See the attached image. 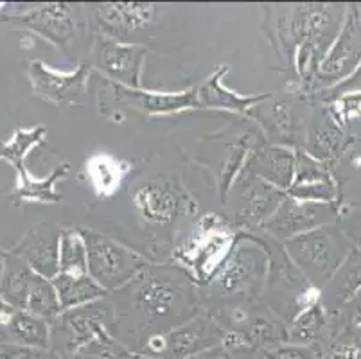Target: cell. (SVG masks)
I'll list each match as a JSON object with an SVG mask.
<instances>
[{
    "instance_id": "6da1fadb",
    "label": "cell",
    "mask_w": 361,
    "mask_h": 359,
    "mask_svg": "<svg viewBox=\"0 0 361 359\" xmlns=\"http://www.w3.org/2000/svg\"><path fill=\"white\" fill-rule=\"evenodd\" d=\"M108 296L116 312V336L139 334L146 343L203 312V295L182 268L151 264L130 284ZM142 343V345H144Z\"/></svg>"
},
{
    "instance_id": "7a4b0ae2",
    "label": "cell",
    "mask_w": 361,
    "mask_h": 359,
    "mask_svg": "<svg viewBox=\"0 0 361 359\" xmlns=\"http://www.w3.org/2000/svg\"><path fill=\"white\" fill-rule=\"evenodd\" d=\"M270 272V255L259 233L241 232L223 268L203 288V308L212 312L223 305L261 302Z\"/></svg>"
},
{
    "instance_id": "3957f363",
    "label": "cell",
    "mask_w": 361,
    "mask_h": 359,
    "mask_svg": "<svg viewBox=\"0 0 361 359\" xmlns=\"http://www.w3.org/2000/svg\"><path fill=\"white\" fill-rule=\"evenodd\" d=\"M239 233L225 217L214 212L203 214L175 248L173 261L198 288H207L232 253Z\"/></svg>"
},
{
    "instance_id": "277c9868",
    "label": "cell",
    "mask_w": 361,
    "mask_h": 359,
    "mask_svg": "<svg viewBox=\"0 0 361 359\" xmlns=\"http://www.w3.org/2000/svg\"><path fill=\"white\" fill-rule=\"evenodd\" d=\"M347 6L295 4L277 16L274 24L275 42L293 59L295 51H310L326 58L340 32Z\"/></svg>"
},
{
    "instance_id": "5b68a950",
    "label": "cell",
    "mask_w": 361,
    "mask_h": 359,
    "mask_svg": "<svg viewBox=\"0 0 361 359\" xmlns=\"http://www.w3.org/2000/svg\"><path fill=\"white\" fill-rule=\"evenodd\" d=\"M270 255V272L261 302L290 324L298 312L322 302V289L311 284L304 273L293 264L282 243L259 233Z\"/></svg>"
},
{
    "instance_id": "8992f818",
    "label": "cell",
    "mask_w": 361,
    "mask_h": 359,
    "mask_svg": "<svg viewBox=\"0 0 361 359\" xmlns=\"http://www.w3.org/2000/svg\"><path fill=\"white\" fill-rule=\"evenodd\" d=\"M282 246L293 264L318 289H324L333 281V276L354 248L340 223L320 226L288 239Z\"/></svg>"
},
{
    "instance_id": "52a82bcc",
    "label": "cell",
    "mask_w": 361,
    "mask_h": 359,
    "mask_svg": "<svg viewBox=\"0 0 361 359\" xmlns=\"http://www.w3.org/2000/svg\"><path fill=\"white\" fill-rule=\"evenodd\" d=\"M97 101H99L101 115L114 123H123L126 110L155 117V115H176L200 108L196 88H185L180 92H157L128 88L111 81H106L104 88H101Z\"/></svg>"
},
{
    "instance_id": "ba28073f",
    "label": "cell",
    "mask_w": 361,
    "mask_h": 359,
    "mask_svg": "<svg viewBox=\"0 0 361 359\" xmlns=\"http://www.w3.org/2000/svg\"><path fill=\"white\" fill-rule=\"evenodd\" d=\"M88 250V275L110 295L130 284L139 273L153 262L123 243L96 232L81 229Z\"/></svg>"
},
{
    "instance_id": "9c48e42d",
    "label": "cell",
    "mask_w": 361,
    "mask_h": 359,
    "mask_svg": "<svg viewBox=\"0 0 361 359\" xmlns=\"http://www.w3.org/2000/svg\"><path fill=\"white\" fill-rule=\"evenodd\" d=\"M104 332L116 334V312L108 296L61 312L51 324V351L68 359L75 351Z\"/></svg>"
},
{
    "instance_id": "30bf717a",
    "label": "cell",
    "mask_w": 361,
    "mask_h": 359,
    "mask_svg": "<svg viewBox=\"0 0 361 359\" xmlns=\"http://www.w3.org/2000/svg\"><path fill=\"white\" fill-rule=\"evenodd\" d=\"M225 329L211 312L203 311L192 320L171 329L164 334L151 336L142 345V354L159 359H191L205 352L223 348Z\"/></svg>"
},
{
    "instance_id": "8fae6325",
    "label": "cell",
    "mask_w": 361,
    "mask_h": 359,
    "mask_svg": "<svg viewBox=\"0 0 361 359\" xmlns=\"http://www.w3.org/2000/svg\"><path fill=\"white\" fill-rule=\"evenodd\" d=\"M288 194L245 169L235 178L226 205L232 207V225L239 232L259 233Z\"/></svg>"
},
{
    "instance_id": "7c38bea8",
    "label": "cell",
    "mask_w": 361,
    "mask_h": 359,
    "mask_svg": "<svg viewBox=\"0 0 361 359\" xmlns=\"http://www.w3.org/2000/svg\"><path fill=\"white\" fill-rule=\"evenodd\" d=\"M131 203L140 219L153 226H169L198 210L191 194L171 178L140 182L131 193Z\"/></svg>"
},
{
    "instance_id": "4fadbf2b",
    "label": "cell",
    "mask_w": 361,
    "mask_h": 359,
    "mask_svg": "<svg viewBox=\"0 0 361 359\" xmlns=\"http://www.w3.org/2000/svg\"><path fill=\"white\" fill-rule=\"evenodd\" d=\"M310 101L291 94L290 97H268L259 103L248 117L257 121L259 131L270 144L302 150L306 140V130L310 121H304L302 107Z\"/></svg>"
},
{
    "instance_id": "5bb4252c",
    "label": "cell",
    "mask_w": 361,
    "mask_h": 359,
    "mask_svg": "<svg viewBox=\"0 0 361 359\" xmlns=\"http://www.w3.org/2000/svg\"><path fill=\"white\" fill-rule=\"evenodd\" d=\"M80 13V6L68 2H51V4H36L16 15H0V20L42 36L49 44L68 54L81 29Z\"/></svg>"
},
{
    "instance_id": "9a60e30c",
    "label": "cell",
    "mask_w": 361,
    "mask_h": 359,
    "mask_svg": "<svg viewBox=\"0 0 361 359\" xmlns=\"http://www.w3.org/2000/svg\"><path fill=\"white\" fill-rule=\"evenodd\" d=\"M341 214H343V207L338 203L304 202V200L286 196L259 233L284 243L320 226L340 223Z\"/></svg>"
},
{
    "instance_id": "2e32d148",
    "label": "cell",
    "mask_w": 361,
    "mask_h": 359,
    "mask_svg": "<svg viewBox=\"0 0 361 359\" xmlns=\"http://www.w3.org/2000/svg\"><path fill=\"white\" fill-rule=\"evenodd\" d=\"M361 63V6L349 4L334 44L322 59L317 75L318 94L336 87ZM317 94V95H318ZM317 99V97H314Z\"/></svg>"
},
{
    "instance_id": "e0dca14e",
    "label": "cell",
    "mask_w": 361,
    "mask_h": 359,
    "mask_svg": "<svg viewBox=\"0 0 361 359\" xmlns=\"http://www.w3.org/2000/svg\"><path fill=\"white\" fill-rule=\"evenodd\" d=\"M146 56L147 47L144 45L126 44L94 35L88 63L103 74L106 81L128 88H142V68Z\"/></svg>"
},
{
    "instance_id": "ac0fdd59",
    "label": "cell",
    "mask_w": 361,
    "mask_h": 359,
    "mask_svg": "<svg viewBox=\"0 0 361 359\" xmlns=\"http://www.w3.org/2000/svg\"><path fill=\"white\" fill-rule=\"evenodd\" d=\"M159 8L160 6L144 2H106L90 6L88 22L94 29V35L131 44V36L139 35L155 24Z\"/></svg>"
},
{
    "instance_id": "d6986e66",
    "label": "cell",
    "mask_w": 361,
    "mask_h": 359,
    "mask_svg": "<svg viewBox=\"0 0 361 359\" xmlns=\"http://www.w3.org/2000/svg\"><path fill=\"white\" fill-rule=\"evenodd\" d=\"M25 74H27L35 97L54 107H61V104L72 107L80 103V99L87 92L92 65L81 61L74 71L60 72L52 71L40 59H31L25 63Z\"/></svg>"
},
{
    "instance_id": "ffe728a7",
    "label": "cell",
    "mask_w": 361,
    "mask_h": 359,
    "mask_svg": "<svg viewBox=\"0 0 361 359\" xmlns=\"http://www.w3.org/2000/svg\"><path fill=\"white\" fill-rule=\"evenodd\" d=\"M60 226L40 223L27 230L9 252L20 257L36 275L52 281L60 273Z\"/></svg>"
},
{
    "instance_id": "44dd1931",
    "label": "cell",
    "mask_w": 361,
    "mask_h": 359,
    "mask_svg": "<svg viewBox=\"0 0 361 359\" xmlns=\"http://www.w3.org/2000/svg\"><path fill=\"white\" fill-rule=\"evenodd\" d=\"M347 142H349V137L345 133V128L338 124V121L333 117L326 104H317L311 110L306 140H304L302 150L334 173V167L340 162Z\"/></svg>"
},
{
    "instance_id": "7402d4cb",
    "label": "cell",
    "mask_w": 361,
    "mask_h": 359,
    "mask_svg": "<svg viewBox=\"0 0 361 359\" xmlns=\"http://www.w3.org/2000/svg\"><path fill=\"white\" fill-rule=\"evenodd\" d=\"M245 167L268 182L270 185L288 194L295 174V150L270 144L264 137L252 150Z\"/></svg>"
},
{
    "instance_id": "603a6c76",
    "label": "cell",
    "mask_w": 361,
    "mask_h": 359,
    "mask_svg": "<svg viewBox=\"0 0 361 359\" xmlns=\"http://www.w3.org/2000/svg\"><path fill=\"white\" fill-rule=\"evenodd\" d=\"M228 74V65H221L216 68L209 78L196 88L198 94L200 108L205 110H226L234 111L239 115H250V111L262 103L270 94H255V95H241L238 92L231 90L225 85V75Z\"/></svg>"
},
{
    "instance_id": "cb8c5ba5",
    "label": "cell",
    "mask_w": 361,
    "mask_h": 359,
    "mask_svg": "<svg viewBox=\"0 0 361 359\" xmlns=\"http://www.w3.org/2000/svg\"><path fill=\"white\" fill-rule=\"evenodd\" d=\"M133 166L108 151H96L85 162V176L99 200L114 197L123 187Z\"/></svg>"
},
{
    "instance_id": "d4e9b609",
    "label": "cell",
    "mask_w": 361,
    "mask_h": 359,
    "mask_svg": "<svg viewBox=\"0 0 361 359\" xmlns=\"http://www.w3.org/2000/svg\"><path fill=\"white\" fill-rule=\"evenodd\" d=\"M68 171H71V166L67 162L58 164L45 178H36L29 173L27 167H20V169H16V183L9 193V197L15 205H22V203H44V205L60 203L63 196L56 190V183L61 182L68 174Z\"/></svg>"
},
{
    "instance_id": "484cf974",
    "label": "cell",
    "mask_w": 361,
    "mask_h": 359,
    "mask_svg": "<svg viewBox=\"0 0 361 359\" xmlns=\"http://www.w3.org/2000/svg\"><path fill=\"white\" fill-rule=\"evenodd\" d=\"M340 205L343 209L361 210V138L349 137L345 151L334 167Z\"/></svg>"
},
{
    "instance_id": "4316f807",
    "label": "cell",
    "mask_w": 361,
    "mask_h": 359,
    "mask_svg": "<svg viewBox=\"0 0 361 359\" xmlns=\"http://www.w3.org/2000/svg\"><path fill=\"white\" fill-rule=\"evenodd\" d=\"M361 291V250L354 246L353 252L341 264L333 281L322 289V302L329 311L338 312L341 305L349 304Z\"/></svg>"
},
{
    "instance_id": "83f0119b",
    "label": "cell",
    "mask_w": 361,
    "mask_h": 359,
    "mask_svg": "<svg viewBox=\"0 0 361 359\" xmlns=\"http://www.w3.org/2000/svg\"><path fill=\"white\" fill-rule=\"evenodd\" d=\"M338 312L329 311L324 302H318L313 308L298 312L288 324V343L313 345L327 334H333L334 322Z\"/></svg>"
},
{
    "instance_id": "f1b7e54d",
    "label": "cell",
    "mask_w": 361,
    "mask_h": 359,
    "mask_svg": "<svg viewBox=\"0 0 361 359\" xmlns=\"http://www.w3.org/2000/svg\"><path fill=\"white\" fill-rule=\"evenodd\" d=\"M2 341L8 345L32 351H49L51 348V322L29 311H16L11 324L6 329Z\"/></svg>"
},
{
    "instance_id": "f546056e",
    "label": "cell",
    "mask_w": 361,
    "mask_h": 359,
    "mask_svg": "<svg viewBox=\"0 0 361 359\" xmlns=\"http://www.w3.org/2000/svg\"><path fill=\"white\" fill-rule=\"evenodd\" d=\"M52 284H54L63 311L81 308V305L92 304V302L103 300V298L108 296V293L90 275L58 273L52 279Z\"/></svg>"
},
{
    "instance_id": "4dcf8cb0",
    "label": "cell",
    "mask_w": 361,
    "mask_h": 359,
    "mask_svg": "<svg viewBox=\"0 0 361 359\" xmlns=\"http://www.w3.org/2000/svg\"><path fill=\"white\" fill-rule=\"evenodd\" d=\"M36 273L22 261L20 257L9 252L4 273L0 279V296L15 309L25 311Z\"/></svg>"
},
{
    "instance_id": "1f68e13d",
    "label": "cell",
    "mask_w": 361,
    "mask_h": 359,
    "mask_svg": "<svg viewBox=\"0 0 361 359\" xmlns=\"http://www.w3.org/2000/svg\"><path fill=\"white\" fill-rule=\"evenodd\" d=\"M45 137H47V126L15 130L8 140H0V160L11 164L15 171L25 167V160L31 151L44 144Z\"/></svg>"
},
{
    "instance_id": "d6a6232c",
    "label": "cell",
    "mask_w": 361,
    "mask_h": 359,
    "mask_svg": "<svg viewBox=\"0 0 361 359\" xmlns=\"http://www.w3.org/2000/svg\"><path fill=\"white\" fill-rule=\"evenodd\" d=\"M60 273L88 275V250L83 232L78 226L61 229Z\"/></svg>"
},
{
    "instance_id": "836d02e7",
    "label": "cell",
    "mask_w": 361,
    "mask_h": 359,
    "mask_svg": "<svg viewBox=\"0 0 361 359\" xmlns=\"http://www.w3.org/2000/svg\"><path fill=\"white\" fill-rule=\"evenodd\" d=\"M25 311H29L31 315L40 316L44 320L51 322V324L63 312L52 281L44 279V276L40 275L35 276V282H32L31 295H29Z\"/></svg>"
},
{
    "instance_id": "e575fe53",
    "label": "cell",
    "mask_w": 361,
    "mask_h": 359,
    "mask_svg": "<svg viewBox=\"0 0 361 359\" xmlns=\"http://www.w3.org/2000/svg\"><path fill=\"white\" fill-rule=\"evenodd\" d=\"M133 352L117 340L114 332H104L75 351L68 359H130Z\"/></svg>"
},
{
    "instance_id": "d590c367",
    "label": "cell",
    "mask_w": 361,
    "mask_h": 359,
    "mask_svg": "<svg viewBox=\"0 0 361 359\" xmlns=\"http://www.w3.org/2000/svg\"><path fill=\"white\" fill-rule=\"evenodd\" d=\"M334 180V173L327 166L318 162L317 158L307 154L304 150L295 151V174H293V185H306V183L327 182Z\"/></svg>"
},
{
    "instance_id": "8d00e7d4",
    "label": "cell",
    "mask_w": 361,
    "mask_h": 359,
    "mask_svg": "<svg viewBox=\"0 0 361 359\" xmlns=\"http://www.w3.org/2000/svg\"><path fill=\"white\" fill-rule=\"evenodd\" d=\"M322 359H361V331L349 327L334 332L333 341Z\"/></svg>"
},
{
    "instance_id": "74e56055",
    "label": "cell",
    "mask_w": 361,
    "mask_h": 359,
    "mask_svg": "<svg viewBox=\"0 0 361 359\" xmlns=\"http://www.w3.org/2000/svg\"><path fill=\"white\" fill-rule=\"evenodd\" d=\"M262 359H322L320 343L298 345V343H277L261 348Z\"/></svg>"
},
{
    "instance_id": "f35d334b",
    "label": "cell",
    "mask_w": 361,
    "mask_h": 359,
    "mask_svg": "<svg viewBox=\"0 0 361 359\" xmlns=\"http://www.w3.org/2000/svg\"><path fill=\"white\" fill-rule=\"evenodd\" d=\"M341 94H361V63L353 74L349 75L347 79H343L341 83H338L336 87L329 88V90H324L317 95L318 104L326 103L327 99L334 97V95H341Z\"/></svg>"
},
{
    "instance_id": "ab89813d",
    "label": "cell",
    "mask_w": 361,
    "mask_h": 359,
    "mask_svg": "<svg viewBox=\"0 0 361 359\" xmlns=\"http://www.w3.org/2000/svg\"><path fill=\"white\" fill-rule=\"evenodd\" d=\"M340 226L343 229V232L347 233L350 241H353V245L361 250V210L343 209Z\"/></svg>"
},
{
    "instance_id": "60d3db41",
    "label": "cell",
    "mask_w": 361,
    "mask_h": 359,
    "mask_svg": "<svg viewBox=\"0 0 361 359\" xmlns=\"http://www.w3.org/2000/svg\"><path fill=\"white\" fill-rule=\"evenodd\" d=\"M2 359H63L60 355L49 351H32V348H22L15 347V345H8Z\"/></svg>"
},
{
    "instance_id": "b9f144b4",
    "label": "cell",
    "mask_w": 361,
    "mask_h": 359,
    "mask_svg": "<svg viewBox=\"0 0 361 359\" xmlns=\"http://www.w3.org/2000/svg\"><path fill=\"white\" fill-rule=\"evenodd\" d=\"M219 359H262V355L254 347H232L221 348Z\"/></svg>"
},
{
    "instance_id": "7bdbcfd3",
    "label": "cell",
    "mask_w": 361,
    "mask_h": 359,
    "mask_svg": "<svg viewBox=\"0 0 361 359\" xmlns=\"http://www.w3.org/2000/svg\"><path fill=\"white\" fill-rule=\"evenodd\" d=\"M16 311H20V309H15L11 304H8V302L0 296V340H2V336H4L8 325L11 324L13 316L16 315Z\"/></svg>"
},
{
    "instance_id": "ee69618b",
    "label": "cell",
    "mask_w": 361,
    "mask_h": 359,
    "mask_svg": "<svg viewBox=\"0 0 361 359\" xmlns=\"http://www.w3.org/2000/svg\"><path fill=\"white\" fill-rule=\"evenodd\" d=\"M219 355H221V348H218V351L205 352V354L195 355V358H191V359H219Z\"/></svg>"
},
{
    "instance_id": "f6af8a7d",
    "label": "cell",
    "mask_w": 361,
    "mask_h": 359,
    "mask_svg": "<svg viewBox=\"0 0 361 359\" xmlns=\"http://www.w3.org/2000/svg\"><path fill=\"white\" fill-rule=\"evenodd\" d=\"M8 255L9 252H6V250L0 246V279H2V273H4L6 262H8Z\"/></svg>"
},
{
    "instance_id": "bcb514c9",
    "label": "cell",
    "mask_w": 361,
    "mask_h": 359,
    "mask_svg": "<svg viewBox=\"0 0 361 359\" xmlns=\"http://www.w3.org/2000/svg\"><path fill=\"white\" fill-rule=\"evenodd\" d=\"M130 359H159V358H153V355H147L140 352V354H131Z\"/></svg>"
},
{
    "instance_id": "7dc6e473",
    "label": "cell",
    "mask_w": 361,
    "mask_h": 359,
    "mask_svg": "<svg viewBox=\"0 0 361 359\" xmlns=\"http://www.w3.org/2000/svg\"><path fill=\"white\" fill-rule=\"evenodd\" d=\"M6 347H8V343H4V341L0 340V359L4 358V352H6Z\"/></svg>"
},
{
    "instance_id": "c3c4849f",
    "label": "cell",
    "mask_w": 361,
    "mask_h": 359,
    "mask_svg": "<svg viewBox=\"0 0 361 359\" xmlns=\"http://www.w3.org/2000/svg\"><path fill=\"white\" fill-rule=\"evenodd\" d=\"M0 8H2V4H0Z\"/></svg>"
}]
</instances>
